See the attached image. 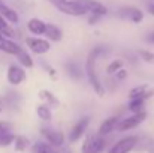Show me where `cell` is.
<instances>
[{"label": "cell", "instance_id": "d6a6232c", "mask_svg": "<svg viewBox=\"0 0 154 153\" xmlns=\"http://www.w3.org/2000/svg\"><path fill=\"white\" fill-rule=\"evenodd\" d=\"M147 41H148V42H153V44H154V33H150V35L147 36Z\"/></svg>", "mask_w": 154, "mask_h": 153}, {"label": "cell", "instance_id": "83f0119b", "mask_svg": "<svg viewBox=\"0 0 154 153\" xmlns=\"http://www.w3.org/2000/svg\"><path fill=\"white\" fill-rule=\"evenodd\" d=\"M5 134H14V125L6 120H0V135Z\"/></svg>", "mask_w": 154, "mask_h": 153}, {"label": "cell", "instance_id": "d6986e66", "mask_svg": "<svg viewBox=\"0 0 154 153\" xmlns=\"http://www.w3.org/2000/svg\"><path fill=\"white\" fill-rule=\"evenodd\" d=\"M39 98L42 99V102H44L45 105H48L50 108H51V107L57 108V107L60 105V102L55 98V95H54L52 92H50V90H47V89H42V90L39 92Z\"/></svg>", "mask_w": 154, "mask_h": 153}, {"label": "cell", "instance_id": "8992f818", "mask_svg": "<svg viewBox=\"0 0 154 153\" xmlns=\"http://www.w3.org/2000/svg\"><path fill=\"white\" fill-rule=\"evenodd\" d=\"M138 141H139V137L138 135H127L121 140H118L108 153H130L133 149H136L138 146Z\"/></svg>", "mask_w": 154, "mask_h": 153}, {"label": "cell", "instance_id": "ffe728a7", "mask_svg": "<svg viewBox=\"0 0 154 153\" xmlns=\"http://www.w3.org/2000/svg\"><path fill=\"white\" fill-rule=\"evenodd\" d=\"M14 147L17 152H26L30 147V140L26 135H15L14 140Z\"/></svg>", "mask_w": 154, "mask_h": 153}, {"label": "cell", "instance_id": "4dcf8cb0", "mask_svg": "<svg viewBox=\"0 0 154 153\" xmlns=\"http://www.w3.org/2000/svg\"><path fill=\"white\" fill-rule=\"evenodd\" d=\"M42 68L45 69V72L51 77L52 80H55V78H57V71L52 68L51 65H48V63H44V62H42Z\"/></svg>", "mask_w": 154, "mask_h": 153}, {"label": "cell", "instance_id": "7a4b0ae2", "mask_svg": "<svg viewBox=\"0 0 154 153\" xmlns=\"http://www.w3.org/2000/svg\"><path fill=\"white\" fill-rule=\"evenodd\" d=\"M52 3L60 12L70 15V17H84L87 12V9L76 0H48Z\"/></svg>", "mask_w": 154, "mask_h": 153}, {"label": "cell", "instance_id": "5b68a950", "mask_svg": "<svg viewBox=\"0 0 154 153\" xmlns=\"http://www.w3.org/2000/svg\"><path fill=\"white\" fill-rule=\"evenodd\" d=\"M147 119V113L142 111V113H138V114H132L126 119H120V123L117 126V132H127V131H132L135 128H138L144 120Z\"/></svg>", "mask_w": 154, "mask_h": 153}, {"label": "cell", "instance_id": "9c48e42d", "mask_svg": "<svg viewBox=\"0 0 154 153\" xmlns=\"http://www.w3.org/2000/svg\"><path fill=\"white\" fill-rule=\"evenodd\" d=\"M26 45L29 47V50L32 51L33 54H45L51 50V44L50 41L44 39V38H39V36H29L26 38Z\"/></svg>", "mask_w": 154, "mask_h": 153}, {"label": "cell", "instance_id": "484cf974", "mask_svg": "<svg viewBox=\"0 0 154 153\" xmlns=\"http://www.w3.org/2000/svg\"><path fill=\"white\" fill-rule=\"evenodd\" d=\"M66 69H67V74H69L70 78H73V80H81L82 71H81V68H79L76 63H73V62L67 63V65H66Z\"/></svg>", "mask_w": 154, "mask_h": 153}, {"label": "cell", "instance_id": "30bf717a", "mask_svg": "<svg viewBox=\"0 0 154 153\" xmlns=\"http://www.w3.org/2000/svg\"><path fill=\"white\" fill-rule=\"evenodd\" d=\"M154 96V89L150 84H138L129 92V101L132 99H142L147 101Z\"/></svg>", "mask_w": 154, "mask_h": 153}, {"label": "cell", "instance_id": "2e32d148", "mask_svg": "<svg viewBox=\"0 0 154 153\" xmlns=\"http://www.w3.org/2000/svg\"><path fill=\"white\" fill-rule=\"evenodd\" d=\"M45 39L47 41H52V42H60L63 39V32L60 27H57L55 24L51 23H47V27H45Z\"/></svg>", "mask_w": 154, "mask_h": 153}, {"label": "cell", "instance_id": "cb8c5ba5", "mask_svg": "<svg viewBox=\"0 0 154 153\" xmlns=\"http://www.w3.org/2000/svg\"><path fill=\"white\" fill-rule=\"evenodd\" d=\"M127 110L132 114L142 113V111H145V101H142V99H132L127 104Z\"/></svg>", "mask_w": 154, "mask_h": 153}, {"label": "cell", "instance_id": "f1b7e54d", "mask_svg": "<svg viewBox=\"0 0 154 153\" xmlns=\"http://www.w3.org/2000/svg\"><path fill=\"white\" fill-rule=\"evenodd\" d=\"M139 57L145 62V63H150L154 65V53L148 50H139Z\"/></svg>", "mask_w": 154, "mask_h": 153}, {"label": "cell", "instance_id": "e575fe53", "mask_svg": "<svg viewBox=\"0 0 154 153\" xmlns=\"http://www.w3.org/2000/svg\"><path fill=\"white\" fill-rule=\"evenodd\" d=\"M2 110H3V102H2V99H0V113H2Z\"/></svg>", "mask_w": 154, "mask_h": 153}, {"label": "cell", "instance_id": "8fae6325", "mask_svg": "<svg viewBox=\"0 0 154 153\" xmlns=\"http://www.w3.org/2000/svg\"><path fill=\"white\" fill-rule=\"evenodd\" d=\"M76 2H79V3L87 9V12H90L91 15L103 17V15L108 14L106 6H105L103 3H100V2H97V0H76Z\"/></svg>", "mask_w": 154, "mask_h": 153}, {"label": "cell", "instance_id": "603a6c76", "mask_svg": "<svg viewBox=\"0 0 154 153\" xmlns=\"http://www.w3.org/2000/svg\"><path fill=\"white\" fill-rule=\"evenodd\" d=\"M36 114H38V117H39L41 120H44V122H50L52 119L51 108H50L48 105H45V104H41V105L36 107Z\"/></svg>", "mask_w": 154, "mask_h": 153}, {"label": "cell", "instance_id": "6da1fadb", "mask_svg": "<svg viewBox=\"0 0 154 153\" xmlns=\"http://www.w3.org/2000/svg\"><path fill=\"white\" fill-rule=\"evenodd\" d=\"M105 54H108V48L106 47H96L88 53L87 56V60H85V77L90 83V86L93 87V90L99 95L103 96L105 95V84L100 81L99 78V74H97V69H96V65H97V60L103 57Z\"/></svg>", "mask_w": 154, "mask_h": 153}, {"label": "cell", "instance_id": "7c38bea8", "mask_svg": "<svg viewBox=\"0 0 154 153\" xmlns=\"http://www.w3.org/2000/svg\"><path fill=\"white\" fill-rule=\"evenodd\" d=\"M118 15L124 20H130L132 23L135 24H139L142 20H144V14L141 9L135 8V6H127V8H121L118 11Z\"/></svg>", "mask_w": 154, "mask_h": 153}, {"label": "cell", "instance_id": "9a60e30c", "mask_svg": "<svg viewBox=\"0 0 154 153\" xmlns=\"http://www.w3.org/2000/svg\"><path fill=\"white\" fill-rule=\"evenodd\" d=\"M45 27H47V23H44L42 20H39V18H32V20H29V23H27V29H29V32L32 33V35H35V36H42V35H45Z\"/></svg>", "mask_w": 154, "mask_h": 153}, {"label": "cell", "instance_id": "4fadbf2b", "mask_svg": "<svg viewBox=\"0 0 154 153\" xmlns=\"http://www.w3.org/2000/svg\"><path fill=\"white\" fill-rule=\"evenodd\" d=\"M21 47L15 42V41H12V39H9V38H5L2 33H0V51H3V53H6V54H9V56H18L20 53H21Z\"/></svg>", "mask_w": 154, "mask_h": 153}, {"label": "cell", "instance_id": "836d02e7", "mask_svg": "<svg viewBox=\"0 0 154 153\" xmlns=\"http://www.w3.org/2000/svg\"><path fill=\"white\" fill-rule=\"evenodd\" d=\"M148 12L154 17V5H148Z\"/></svg>", "mask_w": 154, "mask_h": 153}, {"label": "cell", "instance_id": "5bb4252c", "mask_svg": "<svg viewBox=\"0 0 154 153\" xmlns=\"http://www.w3.org/2000/svg\"><path fill=\"white\" fill-rule=\"evenodd\" d=\"M118 123H120V119H118V117H115V116L105 119L102 123H100L99 129H97V134H99L100 137H106V135L112 134L114 131H117Z\"/></svg>", "mask_w": 154, "mask_h": 153}, {"label": "cell", "instance_id": "ac0fdd59", "mask_svg": "<svg viewBox=\"0 0 154 153\" xmlns=\"http://www.w3.org/2000/svg\"><path fill=\"white\" fill-rule=\"evenodd\" d=\"M32 153H60V152H58V149L52 147L51 144H48L47 141L39 140V141L33 143V146H32Z\"/></svg>", "mask_w": 154, "mask_h": 153}, {"label": "cell", "instance_id": "3957f363", "mask_svg": "<svg viewBox=\"0 0 154 153\" xmlns=\"http://www.w3.org/2000/svg\"><path fill=\"white\" fill-rule=\"evenodd\" d=\"M106 141L105 137H100L97 132L96 134H88L81 144V153H102L105 150Z\"/></svg>", "mask_w": 154, "mask_h": 153}, {"label": "cell", "instance_id": "7402d4cb", "mask_svg": "<svg viewBox=\"0 0 154 153\" xmlns=\"http://www.w3.org/2000/svg\"><path fill=\"white\" fill-rule=\"evenodd\" d=\"M139 150L145 153H154V140L150 137H144V138H139L138 141V146H136Z\"/></svg>", "mask_w": 154, "mask_h": 153}, {"label": "cell", "instance_id": "e0dca14e", "mask_svg": "<svg viewBox=\"0 0 154 153\" xmlns=\"http://www.w3.org/2000/svg\"><path fill=\"white\" fill-rule=\"evenodd\" d=\"M0 17H3L9 24H17V23L20 21L18 14H17L12 8H9L8 5H5L2 0H0Z\"/></svg>", "mask_w": 154, "mask_h": 153}, {"label": "cell", "instance_id": "4316f807", "mask_svg": "<svg viewBox=\"0 0 154 153\" xmlns=\"http://www.w3.org/2000/svg\"><path fill=\"white\" fill-rule=\"evenodd\" d=\"M123 66H124V62L120 60V59H115L106 66V74L108 75H115L120 69H123Z\"/></svg>", "mask_w": 154, "mask_h": 153}, {"label": "cell", "instance_id": "d4e9b609", "mask_svg": "<svg viewBox=\"0 0 154 153\" xmlns=\"http://www.w3.org/2000/svg\"><path fill=\"white\" fill-rule=\"evenodd\" d=\"M0 33H2L5 38H9V39H12V38L15 36V30L11 27V24H9L3 17H0Z\"/></svg>", "mask_w": 154, "mask_h": 153}, {"label": "cell", "instance_id": "d590c367", "mask_svg": "<svg viewBox=\"0 0 154 153\" xmlns=\"http://www.w3.org/2000/svg\"><path fill=\"white\" fill-rule=\"evenodd\" d=\"M60 153H70L69 150H63V152H60Z\"/></svg>", "mask_w": 154, "mask_h": 153}, {"label": "cell", "instance_id": "ba28073f", "mask_svg": "<svg viewBox=\"0 0 154 153\" xmlns=\"http://www.w3.org/2000/svg\"><path fill=\"white\" fill-rule=\"evenodd\" d=\"M6 80L12 86H20V84H23L27 80V72L20 65H15V63L9 65V68L6 71Z\"/></svg>", "mask_w": 154, "mask_h": 153}, {"label": "cell", "instance_id": "277c9868", "mask_svg": "<svg viewBox=\"0 0 154 153\" xmlns=\"http://www.w3.org/2000/svg\"><path fill=\"white\" fill-rule=\"evenodd\" d=\"M41 135L44 137V141H47L48 144H51L55 149H61L66 143L64 134L58 129L50 128V126H42L41 128Z\"/></svg>", "mask_w": 154, "mask_h": 153}, {"label": "cell", "instance_id": "44dd1931", "mask_svg": "<svg viewBox=\"0 0 154 153\" xmlns=\"http://www.w3.org/2000/svg\"><path fill=\"white\" fill-rule=\"evenodd\" d=\"M17 60H18L20 66H23L24 69H30V68H33V59H32V56L24 50V48H23L21 53L17 56Z\"/></svg>", "mask_w": 154, "mask_h": 153}, {"label": "cell", "instance_id": "52a82bcc", "mask_svg": "<svg viewBox=\"0 0 154 153\" xmlns=\"http://www.w3.org/2000/svg\"><path fill=\"white\" fill-rule=\"evenodd\" d=\"M88 126H90V117H88V116L81 117V119L70 128V131H69V135H67L69 143H76V141H79V140L85 135Z\"/></svg>", "mask_w": 154, "mask_h": 153}, {"label": "cell", "instance_id": "f546056e", "mask_svg": "<svg viewBox=\"0 0 154 153\" xmlns=\"http://www.w3.org/2000/svg\"><path fill=\"white\" fill-rule=\"evenodd\" d=\"M14 140H15V135L14 134L0 135V147H8V146L14 144Z\"/></svg>", "mask_w": 154, "mask_h": 153}, {"label": "cell", "instance_id": "1f68e13d", "mask_svg": "<svg viewBox=\"0 0 154 153\" xmlns=\"http://www.w3.org/2000/svg\"><path fill=\"white\" fill-rule=\"evenodd\" d=\"M127 74H129V72H127V71L123 68V69H120V71H118L114 77H115V80H117V81H124V80L127 78Z\"/></svg>", "mask_w": 154, "mask_h": 153}]
</instances>
